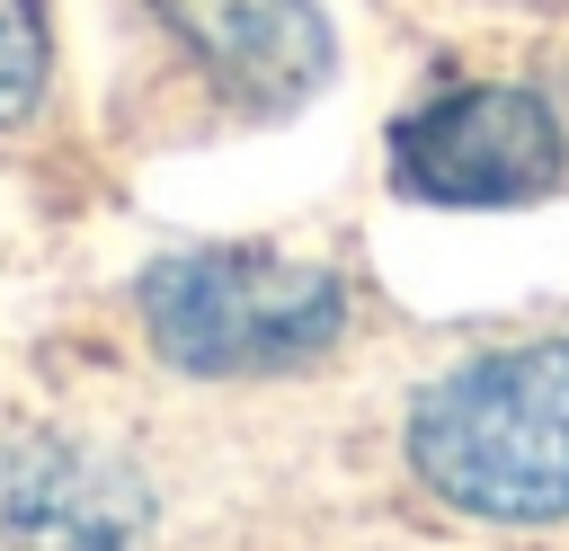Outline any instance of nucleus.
Returning a JSON list of instances; mask_svg holds the SVG:
<instances>
[{
  "mask_svg": "<svg viewBox=\"0 0 569 551\" xmlns=\"http://www.w3.org/2000/svg\"><path fill=\"white\" fill-rule=\"evenodd\" d=\"M418 480L489 524H560L569 515V338L489 347L436 373L409 409Z\"/></svg>",
  "mask_w": 569,
  "mask_h": 551,
  "instance_id": "f257e3e1",
  "label": "nucleus"
},
{
  "mask_svg": "<svg viewBox=\"0 0 569 551\" xmlns=\"http://www.w3.org/2000/svg\"><path fill=\"white\" fill-rule=\"evenodd\" d=\"M142 329L178 373H293L320 364L347 329V284L284 249H178L142 276Z\"/></svg>",
  "mask_w": 569,
  "mask_h": 551,
  "instance_id": "f03ea898",
  "label": "nucleus"
},
{
  "mask_svg": "<svg viewBox=\"0 0 569 551\" xmlns=\"http://www.w3.org/2000/svg\"><path fill=\"white\" fill-rule=\"evenodd\" d=\"M569 169V133L533 89H445L391 133V187L418 204H533Z\"/></svg>",
  "mask_w": 569,
  "mask_h": 551,
  "instance_id": "7ed1b4c3",
  "label": "nucleus"
},
{
  "mask_svg": "<svg viewBox=\"0 0 569 551\" xmlns=\"http://www.w3.org/2000/svg\"><path fill=\"white\" fill-rule=\"evenodd\" d=\"M0 551H151L142 471L71 427L0 444Z\"/></svg>",
  "mask_w": 569,
  "mask_h": 551,
  "instance_id": "20e7f679",
  "label": "nucleus"
},
{
  "mask_svg": "<svg viewBox=\"0 0 569 551\" xmlns=\"http://www.w3.org/2000/svg\"><path fill=\"white\" fill-rule=\"evenodd\" d=\"M151 9L240 116H293L311 89H329L338 36L320 0H151Z\"/></svg>",
  "mask_w": 569,
  "mask_h": 551,
  "instance_id": "39448f33",
  "label": "nucleus"
},
{
  "mask_svg": "<svg viewBox=\"0 0 569 551\" xmlns=\"http://www.w3.org/2000/svg\"><path fill=\"white\" fill-rule=\"evenodd\" d=\"M53 71V36H44V0H0V124H27Z\"/></svg>",
  "mask_w": 569,
  "mask_h": 551,
  "instance_id": "423d86ee",
  "label": "nucleus"
}]
</instances>
